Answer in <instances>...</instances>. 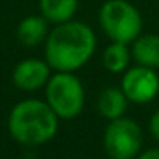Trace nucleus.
I'll return each instance as SVG.
<instances>
[{"label":"nucleus","instance_id":"nucleus-1","mask_svg":"<svg viewBox=\"0 0 159 159\" xmlns=\"http://www.w3.org/2000/svg\"><path fill=\"white\" fill-rule=\"evenodd\" d=\"M96 52V34L87 24L67 21L55 24L45 41V60L55 72H75Z\"/></svg>","mask_w":159,"mask_h":159},{"label":"nucleus","instance_id":"nucleus-3","mask_svg":"<svg viewBox=\"0 0 159 159\" xmlns=\"http://www.w3.org/2000/svg\"><path fill=\"white\" fill-rule=\"evenodd\" d=\"M99 26L111 41L134 43L142 33V16L128 0H106L99 9Z\"/></svg>","mask_w":159,"mask_h":159},{"label":"nucleus","instance_id":"nucleus-7","mask_svg":"<svg viewBox=\"0 0 159 159\" xmlns=\"http://www.w3.org/2000/svg\"><path fill=\"white\" fill-rule=\"evenodd\" d=\"M52 67L46 60L28 58L19 62L12 70V80L16 87L22 91H38L46 86L52 77Z\"/></svg>","mask_w":159,"mask_h":159},{"label":"nucleus","instance_id":"nucleus-9","mask_svg":"<svg viewBox=\"0 0 159 159\" xmlns=\"http://www.w3.org/2000/svg\"><path fill=\"white\" fill-rule=\"evenodd\" d=\"M98 113L106 120H116L123 116L128 108V98L118 87H106L98 96Z\"/></svg>","mask_w":159,"mask_h":159},{"label":"nucleus","instance_id":"nucleus-8","mask_svg":"<svg viewBox=\"0 0 159 159\" xmlns=\"http://www.w3.org/2000/svg\"><path fill=\"white\" fill-rule=\"evenodd\" d=\"M17 41L21 45L33 48L46 41L50 31H48V21L43 16H28L24 17L17 26Z\"/></svg>","mask_w":159,"mask_h":159},{"label":"nucleus","instance_id":"nucleus-11","mask_svg":"<svg viewBox=\"0 0 159 159\" xmlns=\"http://www.w3.org/2000/svg\"><path fill=\"white\" fill-rule=\"evenodd\" d=\"M79 7V0H39L41 16L52 24L72 21Z\"/></svg>","mask_w":159,"mask_h":159},{"label":"nucleus","instance_id":"nucleus-10","mask_svg":"<svg viewBox=\"0 0 159 159\" xmlns=\"http://www.w3.org/2000/svg\"><path fill=\"white\" fill-rule=\"evenodd\" d=\"M132 57L139 65L159 69V34L139 36L132 45Z\"/></svg>","mask_w":159,"mask_h":159},{"label":"nucleus","instance_id":"nucleus-14","mask_svg":"<svg viewBox=\"0 0 159 159\" xmlns=\"http://www.w3.org/2000/svg\"><path fill=\"white\" fill-rule=\"evenodd\" d=\"M137 159H159V149H147V151L140 152Z\"/></svg>","mask_w":159,"mask_h":159},{"label":"nucleus","instance_id":"nucleus-6","mask_svg":"<svg viewBox=\"0 0 159 159\" xmlns=\"http://www.w3.org/2000/svg\"><path fill=\"white\" fill-rule=\"evenodd\" d=\"M121 91L135 104L151 103L159 94V75L154 69L144 65L127 69L121 77Z\"/></svg>","mask_w":159,"mask_h":159},{"label":"nucleus","instance_id":"nucleus-13","mask_svg":"<svg viewBox=\"0 0 159 159\" xmlns=\"http://www.w3.org/2000/svg\"><path fill=\"white\" fill-rule=\"evenodd\" d=\"M149 132H151V135L159 142V110L151 116V121H149Z\"/></svg>","mask_w":159,"mask_h":159},{"label":"nucleus","instance_id":"nucleus-12","mask_svg":"<svg viewBox=\"0 0 159 159\" xmlns=\"http://www.w3.org/2000/svg\"><path fill=\"white\" fill-rule=\"evenodd\" d=\"M130 57L132 52L127 43L111 41V45H108L103 53V65L111 74H121L130 65Z\"/></svg>","mask_w":159,"mask_h":159},{"label":"nucleus","instance_id":"nucleus-5","mask_svg":"<svg viewBox=\"0 0 159 159\" xmlns=\"http://www.w3.org/2000/svg\"><path fill=\"white\" fill-rule=\"evenodd\" d=\"M144 135L137 121L120 116L110 120V125L104 128L103 147L110 159H137L142 152Z\"/></svg>","mask_w":159,"mask_h":159},{"label":"nucleus","instance_id":"nucleus-2","mask_svg":"<svg viewBox=\"0 0 159 159\" xmlns=\"http://www.w3.org/2000/svg\"><path fill=\"white\" fill-rule=\"evenodd\" d=\"M57 113L46 101L24 99L12 108L9 115V132L22 145H43L55 137L58 130Z\"/></svg>","mask_w":159,"mask_h":159},{"label":"nucleus","instance_id":"nucleus-4","mask_svg":"<svg viewBox=\"0 0 159 159\" xmlns=\"http://www.w3.org/2000/svg\"><path fill=\"white\" fill-rule=\"evenodd\" d=\"M46 103L60 120L79 116L86 103V91L77 75L72 72H55L45 86Z\"/></svg>","mask_w":159,"mask_h":159}]
</instances>
